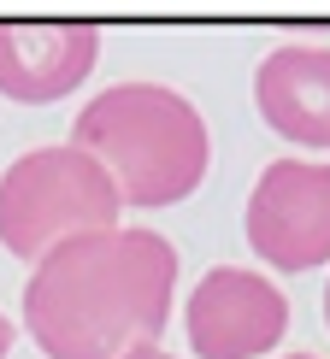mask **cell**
<instances>
[{
	"label": "cell",
	"instance_id": "6da1fadb",
	"mask_svg": "<svg viewBox=\"0 0 330 359\" xmlns=\"http://www.w3.org/2000/svg\"><path fill=\"white\" fill-rule=\"evenodd\" d=\"M177 294V248L159 230H95L36 259L24 330L48 359H124L159 341Z\"/></svg>",
	"mask_w": 330,
	"mask_h": 359
},
{
	"label": "cell",
	"instance_id": "7a4b0ae2",
	"mask_svg": "<svg viewBox=\"0 0 330 359\" xmlns=\"http://www.w3.org/2000/svg\"><path fill=\"white\" fill-rule=\"evenodd\" d=\"M71 147L112 177L124 206H177L201 189L213 136L206 118L165 83H112L77 112Z\"/></svg>",
	"mask_w": 330,
	"mask_h": 359
},
{
	"label": "cell",
	"instance_id": "3957f363",
	"mask_svg": "<svg viewBox=\"0 0 330 359\" xmlns=\"http://www.w3.org/2000/svg\"><path fill=\"white\" fill-rule=\"evenodd\" d=\"M124 201L112 177L83 147H36L0 177V248L18 259H48L59 242L118 230Z\"/></svg>",
	"mask_w": 330,
	"mask_h": 359
},
{
	"label": "cell",
	"instance_id": "277c9868",
	"mask_svg": "<svg viewBox=\"0 0 330 359\" xmlns=\"http://www.w3.org/2000/svg\"><path fill=\"white\" fill-rule=\"evenodd\" d=\"M242 230L272 271L330 265V159H272L248 194Z\"/></svg>",
	"mask_w": 330,
	"mask_h": 359
},
{
	"label": "cell",
	"instance_id": "5b68a950",
	"mask_svg": "<svg viewBox=\"0 0 330 359\" xmlns=\"http://www.w3.org/2000/svg\"><path fill=\"white\" fill-rule=\"evenodd\" d=\"M183 330L194 359H265L289 330V301L272 277L218 265L194 283L183 306Z\"/></svg>",
	"mask_w": 330,
	"mask_h": 359
},
{
	"label": "cell",
	"instance_id": "8992f818",
	"mask_svg": "<svg viewBox=\"0 0 330 359\" xmlns=\"http://www.w3.org/2000/svg\"><path fill=\"white\" fill-rule=\"evenodd\" d=\"M100 65V29L83 18H0V95L18 107H48V100L77 95L88 71Z\"/></svg>",
	"mask_w": 330,
	"mask_h": 359
},
{
	"label": "cell",
	"instance_id": "52a82bcc",
	"mask_svg": "<svg viewBox=\"0 0 330 359\" xmlns=\"http://www.w3.org/2000/svg\"><path fill=\"white\" fill-rule=\"evenodd\" d=\"M253 107L283 142L330 154V48L283 41L253 71Z\"/></svg>",
	"mask_w": 330,
	"mask_h": 359
},
{
	"label": "cell",
	"instance_id": "ba28073f",
	"mask_svg": "<svg viewBox=\"0 0 330 359\" xmlns=\"http://www.w3.org/2000/svg\"><path fill=\"white\" fill-rule=\"evenodd\" d=\"M124 359H177V353H165V348H159V341H147V348H130Z\"/></svg>",
	"mask_w": 330,
	"mask_h": 359
},
{
	"label": "cell",
	"instance_id": "9c48e42d",
	"mask_svg": "<svg viewBox=\"0 0 330 359\" xmlns=\"http://www.w3.org/2000/svg\"><path fill=\"white\" fill-rule=\"evenodd\" d=\"M6 348H12V324H6V312H0V359H6Z\"/></svg>",
	"mask_w": 330,
	"mask_h": 359
},
{
	"label": "cell",
	"instance_id": "30bf717a",
	"mask_svg": "<svg viewBox=\"0 0 330 359\" xmlns=\"http://www.w3.org/2000/svg\"><path fill=\"white\" fill-rule=\"evenodd\" d=\"M324 324H330V289H324Z\"/></svg>",
	"mask_w": 330,
	"mask_h": 359
},
{
	"label": "cell",
	"instance_id": "8fae6325",
	"mask_svg": "<svg viewBox=\"0 0 330 359\" xmlns=\"http://www.w3.org/2000/svg\"><path fill=\"white\" fill-rule=\"evenodd\" d=\"M283 359H312V353H283Z\"/></svg>",
	"mask_w": 330,
	"mask_h": 359
}]
</instances>
